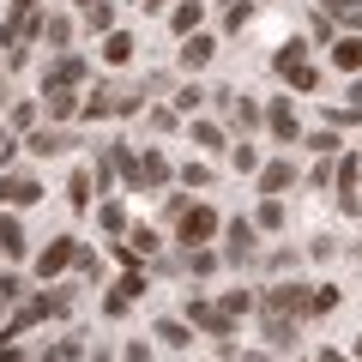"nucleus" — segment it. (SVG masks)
<instances>
[{"instance_id": "f257e3e1", "label": "nucleus", "mask_w": 362, "mask_h": 362, "mask_svg": "<svg viewBox=\"0 0 362 362\" xmlns=\"http://www.w3.org/2000/svg\"><path fill=\"white\" fill-rule=\"evenodd\" d=\"M308 290L314 284H272L266 296H259V308L278 314V320H302V314H308Z\"/></svg>"}, {"instance_id": "f03ea898", "label": "nucleus", "mask_w": 362, "mask_h": 362, "mask_svg": "<svg viewBox=\"0 0 362 362\" xmlns=\"http://www.w3.org/2000/svg\"><path fill=\"white\" fill-rule=\"evenodd\" d=\"M37 30H42V13H37V0H13V18H6V37H0V42H6V49L18 54L30 37H37Z\"/></svg>"}, {"instance_id": "7ed1b4c3", "label": "nucleus", "mask_w": 362, "mask_h": 362, "mask_svg": "<svg viewBox=\"0 0 362 362\" xmlns=\"http://www.w3.org/2000/svg\"><path fill=\"white\" fill-rule=\"evenodd\" d=\"M272 66H278V73H284V78H290L296 90H314V85H320V73L308 66V54H302V42H284V49L272 54Z\"/></svg>"}, {"instance_id": "20e7f679", "label": "nucleus", "mask_w": 362, "mask_h": 362, "mask_svg": "<svg viewBox=\"0 0 362 362\" xmlns=\"http://www.w3.org/2000/svg\"><path fill=\"white\" fill-rule=\"evenodd\" d=\"M175 230H181V242H187V247H199V242L218 235V211H211V206H187L175 218Z\"/></svg>"}, {"instance_id": "39448f33", "label": "nucleus", "mask_w": 362, "mask_h": 362, "mask_svg": "<svg viewBox=\"0 0 362 362\" xmlns=\"http://www.w3.org/2000/svg\"><path fill=\"white\" fill-rule=\"evenodd\" d=\"M163 181H169V157H163V151H145V157H133V169H127V187H139V194H145V187H163Z\"/></svg>"}, {"instance_id": "423d86ee", "label": "nucleus", "mask_w": 362, "mask_h": 362, "mask_svg": "<svg viewBox=\"0 0 362 362\" xmlns=\"http://www.w3.org/2000/svg\"><path fill=\"white\" fill-rule=\"evenodd\" d=\"M49 314H66V296H37V302H25V308L13 314V326H6V332H0V338H18V332H25V326L49 320Z\"/></svg>"}, {"instance_id": "0eeeda50", "label": "nucleus", "mask_w": 362, "mask_h": 362, "mask_svg": "<svg viewBox=\"0 0 362 362\" xmlns=\"http://www.w3.org/2000/svg\"><path fill=\"white\" fill-rule=\"evenodd\" d=\"M73 254H78V242H73V235H54V242L37 254V278L49 284L54 272H66V266H73Z\"/></svg>"}, {"instance_id": "6e6552de", "label": "nucleus", "mask_w": 362, "mask_h": 362, "mask_svg": "<svg viewBox=\"0 0 362 362\" xmlns=\"http://www.w3.org/2000/svg\"><path fill=\"white\" fill-rule=\"evenodd\" d=\"M187 320H194L199 332H211V338H230L235 332V320L218 308V302H187Z\"/></svg>"}, {"instance_id": "1a4fd4ad", "label": "nucleus", "mask_w": 362, "mask_h": 362, "mask_svg": "<svg viewBox=\"0 0 362 362\" xmlns=\"http://www.w3.org/2000/svg\"><path fill=\"white\" fill-rule=\"evenodd\" d=\"M266 127H272V139H284V145L302 139V121H296V109H290V97H278V103L266 109Z\"/></svg>"}, {"instance_id": "9d476101", "label": "nucleus", "mask_w": 362, "mask_h": 362, "mask_svg": "<svg viewBox=\"0 0 362 362\" xmlns=\"http://www.w3.org/2000/svg\"><path fill=\"white\" fill-rule=\"evenodd\" d=\"M78 78H85V54H61L49 66V78H42V90H73Z\"/></svg>"}, {"instance_id": "9b49d317", "label": "nucleus", "mask_w": 362, "mask_h": 362, "mask_svg": "<svg viewBox=\"0 0 362 362\" xmlns=\"http://www.w3.org/2000/svg\"><path fill=\"white\" fill-rule=\"evenodd\" d=\"M0 199H6V206H37L42 187L30 175H0Z\"/></svg>"}, {"instance_id": "f8f14e48", "label": "nucleus", "mask_w": 362, "mask_h": 362, "mask_svg": "<svg viewBox=\"0 0 362 362\" xmlns=\"http://www.w3.org/2000/svg\"><path fill=\"white\" fill-rule=\"evenodd\" d=\"M139 296H145V278H139V272H127V278H121V284L109 290L103 314H127V302H139Z\"/></svg>"}, {"instance_id": "ddd939ff", "label": "nucleus", "mask_w": 362, "mask_h": 362, "mask_svg": "<svg viewBox=\"0 0 362 362\" xmlns=\"http://www.w3.org/2000/svg\"><path fill=\"white\" fill-rule=\"evenodd\" d=\"M284 187H296V163H290V157H278V163L259 169V194H284Z\"/></svg>"}, {"instance_id": "4468645a", "label": "nucleus", "mask_w": 362, "mask_h": 362, "mask_svg": "<svg viewBox=\"0 0 362 362\" xmlns=\"http://www.w3.org/2000/svg\"><path fill=\"white\" fill-rule=\"evenodd\" d=\"M66 145H73V139H66V133H54V127H37V133H30V139H25V151H30V157H61Z\"/></svg>"}, {"instance_id": "2eb2a0df", "label": "nucleus", "mask_w": 362, "mask_h": 362, "mask_svg": "<svg viewBox=\"0 0 362 362\" xmlns=\"http://www.w3.org/2000/svg\"><path fill=\"white\" fill-rule=\"evenodd\" d=\"M223 235H230V259H247V254H254V235H259V223H254V218H235Z\"/></svg>"}, {"instance_id": "dca6fc26", "label": "nucleus", "mask_w": 362, "mask_h": 362, "mask_svg": "<svg viewBox=\"0 0 362 362\" xmlns=\"http://www.w3.org/2000/svg\"><path fill=\"white\" fill-rule=\"evenodd\" d=\"M211 54H218V42H211L206 30H194V37H181V66H206Z\"/></svg>"}, {"instance_id": "f3484780", "label": "nucleus", "mask_w": 362, "mask_h": 362, "mask_svg": "<svg viewBox=\"0 0 362 362\" xmlns=\"http://www.w3.org/2000/svg\"><path fill=\"white\" fill-rule=\"evenodd\" d=\"M332 61L338 73H362V37H332Z\"/></svg>"}, {"instance_id": "a211bd4d", "label": "nucleus", "mask_w": 362, "mask_h": 362, "mask_svg": "<svg viewBox=\"0 0 362 362\" xmlns=\"http://www.w3.org/2000/svg\"><path fill=\"white\" fill-rule=\"evenodd\" d=\"M199 18H206V6H199V0H181L175 13H169V30H175V37H194Z\"/></svg>"}, {"instance_id": "6ab92c4d", "label": "nucleus", "mask_w": 362, "mask_h": 362, "mask_svg": "<svg viewBox=\"0 0 362 362\" xmlns=\"http://www.w3.org/2000/svg\"><path fill=\"white\" fill-rule=\"evenodd\" d=\"M25 247H30V242H25V223H18L13 211H6V218H0V254H13V259H18Z\"/></svg>"}, {"instance_id": "aec40b11", "label": "nucleus", "mask_w": 362, "mask_h": 362, "mask_svg": "<svg viewBox=\"0 0 362 362\" xmlns=\"http://www.w3.org/2000/svg\"><path fill=\"white\" fill-rule=\"evenodd\" d=\"M103 61L109 66H127L133 61V37H127V30H109V37H103Z\"/></svg>"}, {"instance_id": "412c9836", "label": "nucleus", "mask_w": 362, "mask_h": 362, "mask_svg": "<svg viewBox=\"0 0 362 362\" xmlns=\"http://www.w3.org/2000/svg\"><path fill=\"white\" fill-rule=\"evenodd\" d=\"M42 109H49V121H66V115H78V97L73 90H42Z\"/></svg>"}, {"instance_id": "4be33fe9", "label": "nucleus", "mask_w": 362, "mask_h": 362, "mask_svg": "<svg viewBox=\"0 0 362 362\" xmlns=\"http://www.w3.org/2000/svg\"><path fill=\"white\" fill-rule=\"evenodd\" d=\"M320 13L326 18H344L350 30H362V0H320Z\"/></svg>"}, {"instance_id": "5701e85b", "label": "nucleus", "mask_w": 362, "mask_h": 362, "mask_svg": "<svg viewBox=\"0 0 362 362\" xmlns=\"http://www.w3.org/2000/svg\"><path fill=\"white\" fill-rule=\"evenodd\" d=\"M90 169H73V181H66V199H73V211H90Z\"/></svg>"}, {"instance_id": "b1692460", "label": "nucleus", "mask_w": 362, "mask_h": 362, "mask_svg": "<svg viewBox=\"0 0 362 362\" xmlns=\"http://www.w3.org/2000/svg\"><path fill=\"white\" fill-rule=\"evenodd\" d=\"M338 302H344V290H338V284H314L308 290V314H332Z\"/></svg>"}, {"instance_id": "393cba45", "label": "nucleus", "mask_w": 362, "mask_h": 362, "mask_svg": "<svg viewBox=\"0 0 362 362\" xmlns=\"http://www.w3.org/2000/svg\"><path fill=\"white\" fill-rule=\"evenodd\" d=\"M356 181H362V157H338L332 187H338V194H356Z\"/></svg>"}, {"instance_id": "a878e982", "label": "nucleus", "mask_w": 362, "mask_h": 362, "mask_svg": "<svg viewBox=\"0 0 362 362\" xmlns=\"http://www.w3.org/2000/svg\"><path fill=\"white\" fill-rule=\"evenodd\" d=\"M157 338H163L169 350H187V344H194V332H187L181 320H157Z\"/></svg>"}, {"instance_id": "bb28decb", "label": "nucleus", "mask_w": 362, "mask_h": 362, "mask_svg": "<svg viewBox=\"0 0 362 362\" xmlns=\"http://www.w3.org/2000/svg\"><path fill=\"white\" fill-rule=\"evenodd\" d=\"M230 115L242 121V133H247V127H259V121H266V109H259L254 97H235V103H230Z\"/></svg>"}, {"instance_id": "cd10ccee", "label": "nucleus", "mask_w": 362, "mask_h": 362, "mask_svg": "<svg viewBox=\"0 0 362 362\" xmlns=\"http://www.w3.org/2000/svg\"><path fill=\"white\" fill-rule=\"evenodd\" d=\"M85 25H90V30H103V37L115 30V13H109V0H90V6H85Z\"/></svg>"}, {"instance_id": "c85d7f7f", "label": "nucleus", "mask_w": 362, "mask_h": 362, "mask_svg": "<svg viewBox=\"0 0 362 362\" xmlns=\"http://www.w3.org/2000/svg\"><path fill=\"white\" fill-rule=\"evenodd\" d=\"M254 223H259V230H278V223H284V199H278V194H266V206L254 211Z\"/></svg>"}, {"instance_id": "c756f323", "label": "nucleus", "mask_w": 362, "mask_h": 362, "mask_svg": "<svg viewBox=\"0 0 362 362\" xmlns=\"http://www.w3.org/2000/svg\"><path fill=\"white\" fill-rule=\"evenodd\" d=\"M266 344H296V320H278V314H266Z\"/></svg>"}, {"instance_id": "7c9ffc66", "label": "nucleus", "mask_w": 362, "mask_h": 362, "mask_svg": "<svg viewBox=\"0 0 362 362\" xmlns=\"http://www.w3.org/2000/svg\"><path fill=\"white\" fill-rule=\"evenodd\" d=\"M199 103H206V90H199V85H181L175 90V109H181V115H194Z\"/></svg>"}, {"instance_id": "2f4dec72", "label": "nucleus", "mask_w": 362, "mask_h": 362, "mask_svg": "<svg viewBox=\"0 0 362 362\" xmlns=\"http://www.w3.org/2000/svg\"><path fill=\"white\" fill-rule=\"evenodd\" d=\"M42 37H49L54 49H66V37H73V25H66V18H42Z\"/></svg>"}, {"instance_id": "473e14b6", "label": "nucleus", "mask_w": 362, "mask_h": 362, "mask_svg": "<svg viewBox=\"0 0 362 362\" xmlns=\"http://www.w3.org/2000/svg\"><path fill=\"white\" fill-rule=\"evenodd\" d=\"M218 308H223V314H230V320H235V314H247V308H254V296H247V290H230V296H223Z\"/></svg>"}, {"instance_id": "72a5a7b5", "label": "nucleus", "mask_w": 362, "mask_h": 362, "mask_svg": "<svg viewBox=\"0 0 362 362\" xmlns=\"http://www.w3.org/2000/svg\"><path fill=\"white\" fill-rule=\"evenodd\" d=\"M230 157H235V169H242V175H254V169H259V151H254V145H247V139H242V145H235V151H230Z\"/></svg>"}, {"instance_id": "f704fd0d", "label": "nucleus", "mask_w": 362, "mask_h": 362, "mask_svg": "<svg viewBox=\"0 0 362 362\" xmlns=\"http://www.w3.org/2000/svg\"><path fill=\"white\" fill-rule=\"evenodd\" d=\"M97 218H103V230H115V235H121V230H127V211H121V206H115V199H109V206H103V211H97Z\"/></svg>"}, {"instance_id": "c9c22d12", "label": "nucleus", "mask_w": 362, "mask_h": 362, "mask_svg": "<svg viewBox=\"0 0 362 362\" xmlns=\"http://www.w3.org/2000/svg\"><path fill=\"white\" fill-rule=\"evenodd\" d=\"M187 266L194 272H218V254H211V247H187Z\"/></svg>"}, {"instance_id": "e433bc0d", "label": "nucleus", "mask_w": 362, "mask_h": 362, "mask_svg": "<svg viewBox=\"0 0 362 362\" xmlns=\"http://www.w3.org/2000/svg\"><path fill=\"white\" fill-rule=\"evenodd\" d=\"M194 145H223V127H211V121H194Z\"/></svg>"}, {"instance_id": "4c0bfd02", "label": "nucleus", "mask_w": 362, "mask_h": 362, "mask_svg": "<svg viewBox=\"0 0 362 362\" xmlns=\"http://www.w3.org/2000/svg\"><path fill=\"white\" fill-rule=\"evenodd\" d=\"M181 181H187V187H211V169L206 163H187V169H181Z\"/></svg>"}, {"instance_id": "58836bf2", "label": "nucleus", "mask_w": 362, "mask_h": 362, "mask_svg": "<svg viewBox=\"0 0 362 362\" xmlns=\"http://www.w3.org/2000/svg\"><path fill=\"white\" fill-rule=\"evenodd\" d=\"M326 121H332V127H356L362 109H338V103H332V109H326Z\"/></svg>"}, {"instance_id": "ea45409f", "label": "nucleus", "mask_w": 362, "mask_h": 362, "mask_svg": "<svg viewBox=\"0 0 362 362\" xmlns=\"http://www.w3.org/2000/svg\"><path fill=\"white\" fill-rule=\"evenodd\" d=\"M332 175H338V163H332V157H320V163H314V175H308V181H314V187H332Z\"/></svg>"}, {"instance_id": "a19ab883", "label": "nucleus", "mask_w": 362, "mask_h": 362, "mask_svg": "<svg viewBox=\"0 0 362 362\" xmlns=\"http://www.w3.org/2000/svg\"><path fill=\"white\" fill-rule=\"evenodd\" d=\"M308 145H314V151H320V157H338V133H314Z\"/></svg>"}, {"instance_id": "79ce46f5", "label": "nucleus", "mask_w": 362, "mask_h": 362, "mask_svg": "<svg viewBox=\"0 0 362 362\" xmlns=\"http://www.w3.org/2000/svg\"><path fill=\"white\" fill-rule=\"evenodd\" d=\"M54 362H78V344L66 338V344H54Z\"/></svg>"}, {"instance_id": "37998d69", "label": "nucleus", "mask_w": 362, "mask_h": 362, "mask_svg": "<svg viewBox=\"0 0 362 362\" xmlns=\"http://www.w3.org/2000/svg\"><path fill=\"white\" fill-rule=\"evenodd\" d=\"M13 151H18V145H13V133L0 127V163H6V157H13Z\"/></svg>"}, {"instance_id": "c03bdc74", "label": "nucleus", "mask_w": 362, "mask_h": 362, "mask_svg": "<svg viewBox=\"0 0 362 362\" xmlns=\"http://www.w3.org/2000/svg\"><path fill=\"white\" fill-rule=\"evenodd\" d=\"M344 97H350V109H362V78H350V90H344Z\"/></svg>"}, {"instance_id": "a18cd8bd", "label": "nucleus", "mask_w": 362, "mask_h": 362, "mask_svg": "<svg viewBox=\"0 0 362 362\" xmlns=\"http://www.w3.org/2000/svg\"><path fill=\"white\" fill-rule=\"evenodd\" d=\"M127 362H151V350H145V344H127Z\"/></svg>"}, {"instance_id": "49530a36", "label": "nucleus", "mask_w": 362, "mask_h": 362, "mask_svg": "<svg viewBox=\"0 0 362 362\" xmlns=\"http://www.w3.org/2000/svg\"><path fill=\"white\" fill-rule=\"evenodd\" d=\"M314 362H350V356H344V350H320V356H314Z\"/></svg>"}, {"instance_id": "de8ad7c7", "label": "nucleus", "mask_w": 362, "mask_h": 362, "mask_svg": "<svg viewBox=\"0 0 362 362\" xmlns=\"http://www.w3.org/2000/svg\"><path fill=\"white\" fill-rule=\"evenodd\" d=\"M0 362H18V350H13V344H0Z\"/></svg>"}, {"instance_id": "09e8293b", "label": "nucleus", "mask_w": 362, "mask_h": 362, "mask_svg": "<svg viewBox=\"0 0 362 362\" xmlns=\"http://www.w3.org/2000/svg\"><path fill=\"white\" fill-rule=\"evenodd\" d=\"M139 6H145V13H157V6H163V0H139Z\"/></svg>"}, {"instance_id": "8fccbe9b", "label": "nucleus", "mask_w": 362, "mask_h": 362, "mask_svg": "<svg viewBox=\"0 0 362 362\" xmlns=\"http://www.w3.org/2000/svg\"><path fill=\"white\" fill-rule=\"evenodd\" d=\"M356 362H362V338H356Z\"/></svg>"}, {"instance_id": "3c124183", "label": "nucleus", "mask_w": 362, "mask_h": 362, "mask_svg": "<svg viewBox=\"0 0 362 362\" xmlns=\"http://www.w3.org/2000/svg\"><path fill=\"white\" fill-rule=\"evenodd\" d=\"M356 247H362V242H356Z\"/></svg>"}]
</instances>
